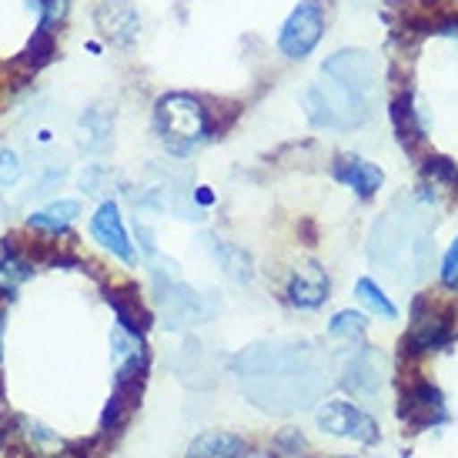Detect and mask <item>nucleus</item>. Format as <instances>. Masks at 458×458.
I'll use <instances>...</instances> for the list:
<instances>
[{"instance_id":"28","label":"nucleus","mask_w":458,"mask_h":458,"mask_svg":"<svg viewBox=\"0 0 458 458\" xmlns=\"http://www.w3.org/2000/svg\"><path fill=\"white\" fill-rule=\"evenodd\" d=\"M0 358H4V311H0Z\"/></svg>"},{"instance_id":"14","label":"nucleus","mask_w":458,"mask_h":458,"mask_svg":"<svg viewBox=\"0 0 458 458\" xmlns=\"http://www.w3.org/2000/svg\"><path fill=\"white\" fill-rule=\"evenodd\" d=\"M94 24L101 27V34L117 47H131L134 38H138V11L128 0H101L94 7Z\"/></svg>"},{"instance_id":"4","label":"nucleus","mask_w":458,"mask_h":458,"mask_svg":"<svg viewBox=\"0 0 458 458\" xmlns=\"http://www.w3.org/2000/svg\"><path fill=\"white\" fill-rule=\"evenodd\" d=\"M325 30H328L325 0H298L278 30V51L288 61H305V57L315 54Z\"/></svg>"},{"instance_id":"19","label":"nucleus","mask_w":458,"mask_h":458,"mask_svg":"<svg viewBox=\"0 0 458 458\" xmlns=\"http://www.w3.org/2000/svg\"><path fill=\"white\" fill-rule=\"evenodd\" d=\"M30 275H34L30 261L17 255V251H13V244H7V255L0 258V294H7V298H11V294L17 292Z\"/></svg>"},{"instance_id":"24","label":"nucleus","mask_w":458,"mask_h":458,"mask_svg":"<svg viewBox=\"0 0 458 458\" xmlns=\"http://www.w3.org/2000/svg\"><path fill=\"white\" fill-rule=\"evenodd\" d=\"M438 278L445 284L448 292H458V238L445 248L442 255V267H438Z\"/></svg>"},{"instance_id":"12","label":"nucleus","mask_w":458,"mask_h":458,"mask_svg":"<svg viewBox=\"0 0 458 458\" xmlns=\"http://www.w3.org/2000/svg\"><path fill=\"white\" fill-rule=\"evenodd\" d=\"M402 419L415 428H435L448 421L445 394L438 392L432 382H415L408 385L405 398H402Z\"/></svg>"},{"instance_id":"13","label":"nucleus","mask_w":458,"mask_h":458,"mask_svg":"<svg viewBox=\"0 0 458 458\" xmlns=\"http://www.w3.org/2000/svg\"><path fill=\"white\" fill-rule=\"evenodd\" d=\"M331 178L352 188V191L361 198V201H371L375 194L382 191L385 184V171L369 157H358V154H342L335 165H331Z\"/></svg>"},{"instance_id":"27","label":"nucleus","mask_w":458,"mask_h":458,"mask_svg":"<svg viewBox=\"0 0 458 458\" xmlns=\"http://www.w3.org/2000/svg\"><path fill=\"white\" fill-rule=\"evenodd\" d=\"M134 231H138V238H140V248H144L148 255H154L157 248H154V234H151V228H148V225H138Z\"/></svg>"},{"instance_id":"10","label":"nucleus","mask_w":458,"mask_h":458,"mask_svg":"<svg viewBox=\"0 0 458 458\" xmlns=\"http://www.w3.org/2000/svg\"><path fill=\"white\" fill-rule=\"evenodd\" d=\"M90 234L94 242L107 248L114 258H121L124 265H138V248L131 242L128 228H124V217H121V208L114 201H101V208L90 217Z\"/></svg>"},{"instance_id":"1","label":"nucleus","mask_w":458,"mask_h":458,"mask_svg":"<svg viewBox=\"0 0 458 458\" xmlns=\"http://www.w3.org/2000/svg\"><path fill=\"white\" fill-rule=\"evenodd\" d=\"M242 385L255 405L284 415L311 405L318 394V371L305 365L298 352H251L248 361L242 358Z\"/></svg>"},{"instance_id":"20","label":"nucleus","mask_w":458,"mask_h":458,"mask_svg":"<svg viewBox=\"0 0 458 458\" xmlns=\"http://www.w3.org/2000/svg\"><path fill=\"white\" fill-rule=\"evenodd\" d=\"M54 54H57L54 34H51V30H40V27H38V34L30 38L27 51L17 57V67H24V71H30V74H34V71H40L44 64H51Z\"/></svg>"},{"instance_id":"5","label":"nucleus","mask_w":458,"mask_h":458,"mask_svg":"<svg viewBox=\"0 0 458 458\" xmlns=\"http://www.w3.org/2000/svg\"><path fill=\"white\" fill-rule=\"evenodd\" d=\"M455 342V325L445 308H432V301H415L411 308V328L405 335V348L411 355H428V352H445Z\"/></svg>"},{"instance_id":"17","label":"nucleus","mask_w":458,"mask_h":458,"mask_svg":"<svg viewBox=\"0 0 458 458\" xmlns=\"http://www.w3.org/2000/svg\"><path fill=\"white\" fill-rule=\"evenodd\" d=\"M355 298L365 308H369L371 315H378L382 321H394V318H398V308H394V301L388 298V294H385V288L375 278H358L355 281Z\"/></svg>"},{"instance_id":"11","label":"nucleus","mask_w":458,"mask_h":458,"mask_svg":"<svg viewBox=\"0 0 458 458\" xmlns=\"http://www.w3.org/2000/svg\"><path fill=\"white\" fill-rule=\"evenodd\" d=\"M284 294L294 308L301 311H315L331 298V281L325 275V267L315 265V261H301V265L292 267L288 275V284H284Z\"/></svg>"},{"instance_id":"22","label":"nucleus","mask_w":458,"mask_h":458,"mask_svg":"<svg viewBox=\"0 0 458 458\" xmlns=\"http://www.w3.org/2000/svg\"><path fill=\"white\" fill-rule=\"evenodd\" d=\"M421 174L432 181V188H438V191H455L458 188V165L452 157L428 154V157L421 161Z\"/></svg>"},{"instance_id":"9","label":"nucleus","mask_w":458,"mask_h":458,"mask_svg":"<svg viewBox=\"0 0 458 458\" xmlns=\"http://www.w3.org/2000/svg\"><path fill=\"white\" fill-rule=\"evenodd\" d=\"M342 385L355 398H375L382 392V378H385V361L378 352L371 348H352L348 355L342 358Z\"/></svg>"},{"instance_id":"2","label":"nucleus","mask_w":458,"mask_h":458,"mask_svg":"<svg viewBox=\"0 0 458 458\" xmlns=\"http://www.w3.org/2000/svg\"><path fill=\"white\" fill-rule=\"evenodd\" d=\"M154 128L171 154H191L211 134H217L221 124L215 111L204 104V98L174 90V94H165L154 107Z\"/></svg>"},{"instance_id":"26","label":"nucleus","mask_w":458,"mask_h":458,"mask_svg":"<svg viewBox=\"0 0 458 458\" xmlns=\"http://www.w3.org/2000/svg\"><path fill=\"white\" fill-rule=\"evenodd\" d=\"M194 201H198V208H211L217 198H215V191H211L208 184H201V188H194Z\"/></svg>"},{"instance_id":"3","label":"nucleus","mask_w":458,"mask_h":458,"mask_svg":"<svg viewBox=\"0 0 458 458\" xmlns=\"http://www.w3.org/2000/svg\"><path fill=\"white\" fill-rule=\"evenodd\" d=\"M305 114L315 128L325 131H352L361 128L371 117V98L365 94H355V90L342 88L335 81H325L321 84H311L305 90Z\"/></svg>"},{"instance_id":"16","label":"nucleus","mask_w":458,"mask_h":458,"mask_svg":"<svg viewBox=\"0 0 458 458\" xmlns=\"http://www.w3.org/2000/svg\"><path fill=\"white\" fill-rule=\"evenodd\" d=\"M77 217H81V204L77 201H54L47 208H40V211H34L27 221H30V228L47 231V234H61Z\"/></svg>"},{"instance_id":"25","label":"nucleus","mask_w":458,"mask_h":458,"mask_svg":"<svg viewBox=\"0 0 458 458\" xmlns=\"http://www.w3.org/2000/svg\"><path fill=\"white\" fill-rule=\"evenodd\" d=\"M21 181V161L13 151H0V184L4 188H13Z\"/></svg>"},{"instance_id":"15","label":"nucleus","mask_w":458,"mask_h":458,"mask_svg":"<svg viewBox=\"0 0 458 458\" xmlns=\"http://www.w3.org/2000/svg\"><path fill=\"white\" fill-rule=\"evenodd\" d=\"M244 438L231 432H204L188 445V458H244Z\"/></svg>"},{"instance_id":"8","label":"nucleus","mask_w":458,"mask_h":458,"mask_svg":"<svg viewBox=\"0 0 458 458\" xmlns=\"http://www.w3.org/2000/svg\"><path fill=\"white\" fill-rule=\"evenodd\" d=\"M392 128L398 134V144L405 151H415L421 140L428 138V111H425V101L411 88H402L392 98Z\"/></svg>"},{"instance_id":"6","label":"nucleus","mask_w":458,"mask_h":458,"mask_svg":"<svg viewBox=\"0 0 458 458\" xmlns=\"http://www.w3.org/2000/svg\"><path fill=\"white\" fill-rule=\"evenodd\" d=\"M318 428L335 435V438L358 442V445L378 442V421L371 419L365 408H358L355 402H342V398H331L318 408Z\"/></svg>"},{"instance_id":"18","label":"nucleus","mask_w":458,"mask_h":458,"mask_svg":"<svg viewBox=\"0 0 458 458\" xmlns=\"http://www.w3.org/2000/svg\"><path fill=\"white\" fill-rule=\"evenodd\" d=\"M369 315H361V311H352V308H344L338 315H331L328 321V335L331 338H338V342H365V335H369Z\"/></svg>"},{"instance_id":"29","label":"nucleus","mask_w":458,"mask_h":458,"mask_svg":"<svg viewBox=\"0 0 458 458\" xmlns=\"http://www.w3.org/2000/svg\"><path fill=\"white\" fill-rule=\"evenodd\" d=\"M344 458H352V455H344Z\"/></svg>"},{"instance_id":"21","label":"nucleus","mask_w":458,"mask_h":458,"mask_svg":"<svg viewBox=\"0 0 458 458\" xmlns=\"http://www.w3.org/2000/svg\"><path fill=\"white\" fill-rule=\"evenodd\" d=\"M107 301H111V308H114L117 315V325L121 328H128L131 335H144L148 331V325H151V318L144 315V308L138 305V298H121V294H107Z\"/></svg>"},{"instance_id":"23","label":"nucleus","mask_w":458,"mask_h":458,"mask_svg":"<svg viewBox=\"0 0 458 458\" xmlns=\"http://www.w3.org/2000/svg\"><path fill=\"white\" fill-rule=\"evenodd\" d=\"M215 255L231 281H238V284H248V281H251V275H255V271H251V258L244 255L242 248H234V244H215Z\"/></svg>"},{"instance_id":"7","label":"nucleus","mask_w":458,"mask_h":458,"mask_svg":"<svg viewBox=\"0 0 458 458\" xmlns=\"http://www.w3.org/2000/svg\"><path fill=\"white\" fill-rule=\"evenodd\" d=\"M321 77L355 90V94L371 98V90L378 88V64L365 51H338L321 64Z\"/></svg>"}]
</instances>
